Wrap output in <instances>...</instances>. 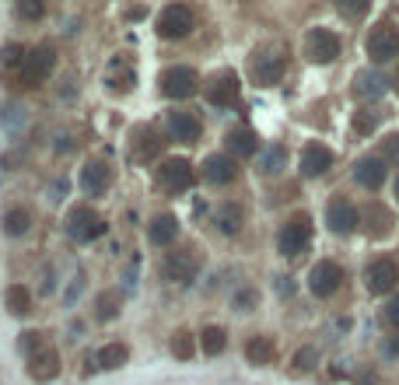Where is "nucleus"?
<instances>
[{"mask_svg":"<svg viewBox=\"0 0 399 385\" xmlns=\"http://www.w3.org/2000/svg\"><path fill=\"white\" fill-rule=\"evenodd\" d=\"M396 200H399V179H396Z\"/></svg>","mask_w":399,"mask_h":385,"instance_id":"48","label":"nucleus"},{"mask_svg":"<svg viewBox=\"0 0 399 385\" xmlns=\"http://www.w3.org/2000/svg\"><path fill=\"white\" fill-rule=\"evenodd\" d=\"M309 242H312V221H309V214L291 217L277 235V249L284 256H301L309 249Z\"/></svg>","mask_w":399,"mask_h":385,"instance_id":"3","label":"nucleus"},{"mask_svg":"<svg viewBox=\"0 0 399 385\" xmlns=\"http://www.w3.org/2000/svg\"><path fill=\"white\" fill-rule=\"evenodd\" d=\"M161 144H165V140L158 137L155 127H137L133 130V140H130V158H133V162H155Z\"/></svg>","mask_w":399,"mask_h":385,"instance_id":"16","label":"nucleus"},{"mask_svg":"<svg viewBox=\"0 0 399 385\" xmlns=\"http://www.w3.org/2000/svg\"><path fill=\"white\" fill-rule=\"evenodd\" d=\"M336 11L347 14V18H361V14L368 11V4H336Z\"/></svg>","mask_w":399,"mask_h":385,"instance_id":"43","label":"nucleus"},{"mask_svg":"<svg viewBox=\"0 0 399 385\" xmlns=\"http://www.w3.org/2000/svg\"><path fill=\"white\" fill-rule=\"evenodd\" d=\"M316 364H319V350H316V347H301V350L294 354V368H298V371H312Z\"/></svg>","mask_w":399,"mask_h":385,"instance_id":"35","label":"nucleus"},{"mask_svg":"<svg viewBox=\"0 0 399 385\" xmlns=\"http://www.w3.org/2000/svg\"><path fill=\"white\" fill-rule=\"evenodd\" d=\"M161 273H165L172 284H190V280H197L200 253L197 249H175V253H168L165 263H161Z\"/></svg>","mask_w":399,"mask_h":385,"instance_id":"7","label":"nucleus"},{"mask_svg":"<svg viewBox=\"0 0 399 385\" xmlns=\"http://www.w3.org/2000/svg\"><path fill=\"white\" fill-rule=\"evenodd\" d=\"M0 228H4L7 238H18V235H25L32 228V217H28V211H21V207H11L7 214L0 217Z\"/></svg>","mask_w":399,"mask_h":385,"instance_id":"30","label":"nucleus"},{"mask_svg":"<svg viewBox=\"0 0 399 385\" xmlns=\"http://www.w3.org/2000/svg\"><path fill=\"white\" fill-rule=\"evenodd\" d=\"M53 67H56V49L53 46H36V49H28V56H25V63L18 67V81L25 88H39L49 74H53Z\"/></svg>","mask_w":399,"mask_h":385,"instance_id":"1","label":"nucleus"},{"mask_svg":"<svg viewBox=\"0 0 399 385\" xmlns=\"http://www.w3.org/2000/svg\"><path fill=\"white\" fill-rule=\"evenodd\" d=\"M25 56H28V53H25V49H21V46H4V56H0V60H4V67H21V63H25Z\"/></svg>","mask_w":399,"mask_h":385,"instance_id":"40","label":"nucleus"},{"mask_svg":"<svg viewBox=\"0 0 399 385\" xmlns=\"http://www.w3.org/2000/svg\"><path fill=\"white\" fill-rule=\"evenodd\" d=\"M144 14H147V7H130V11H126V21H140Z\"/></svg>","mask_w":399,"mask_h":385,"instance_id":"45","label":"nucleus"},{"mask_svg":"<svg viewBox=\"0 0 399 385\" xmlns=\"http://www.w3.org/2000/svg\"><path fill=\"white\" fill-rule=\"evenodd\" d=\"M393 350H396V354H399V333H396V337H393Z\"/></svg>","mask_w":399,"mask_h":385,"instance_id":"46","label":"nucleus"},{"mask_svg":"<svg viewBox=\"0 0 399 385\" xmlns=\"http://www.w3.org/2000/svg\"><path fill=\"white\" fill-rule=\"evenodd\" d=\"M193 32V11L186 4H168L158 14V36L175 43V39H186Z\"/></svg>","mask_w":399,"mask_h":385,"instance_id":"5","label":"nucleus"},{"mask_svg":"<svg viewBox=\"0 0 399 385\" xmlns=\"http://www.w3.org/2000/svg\"><path fill=\"white\" fill-rule=\"evenodd\" d=\"M284 70H287V56H284V49H274V46L256 49V56H252V81H256L259 88L277 85L280 78H284Z\"/></svg>","mask_w":399,"mask_h":385,"instance_id":"2","label":"nucleus"},{"mask_svg":"<svg viewBox=\"0 0 399 385\" xmlns=\"http://www.w3.org/2000/svg\"><path fill=\"white\" fill-rule=\"evenodd\" d=\"M235 175H239V162H235L232 154H210V158L203 162V179H207L210 186H228Z\"/></svg>","mask_w":399,"mask_h":385,"instance_id":"20","label":"nucleus"},{"mask_svg":"<svg viewBox=\"0 0 399 385\" xmlns=\"http://www.w3.org/2000/svg\"><path fill=\"white\" fill-rule=\"evenodd\" d=\"M105 85L113 88L116 95H123V91H130V88L137 85V70H133V63L126 60V56H113V63L105 67Z\"/></svg>","mask_w":399,"mask_h":385,"instance_id":"23","label":"nucleus"},{"mask_svg":"<svg viewBox=\"0 0 399 385\" xmlns=\"http://www.w3.org/2000/svg\"><path fill=\"white\" fill-rule=\"evenodd\" d=\"M42 11H46V7H42L39 0H28V4H18V14H21V18H32V21H36V18H42Z\"/></svg>","mask_w":399,"mask_h":385,"instance_id":"42","label":"nucleus"},{"mask_svg":"<svg viewBox=\"0 0 399 385\" xmlns=\"http://www.w3.org/2000/svg\"><path fill=\"white\" fill-rule=\"evenodd\" d=\"M18 347H21V350H25V354L32 357L36 350H42V347H46V337H42V333H36V329H28V333H21Z\"/></svg>","mask_w":399,"mask_h":385,"instance_id":"38","label":"nucleus"},{"mask_svg":"<svg viewBox=\"0 0 399 385\" xmlns=\"http://www.w3.org/2000/svg\"><path fill=\"white\" fill-rule=\"evenodd\" d=\"M385 158H378V154H364L358 165H354V182L364 186V189H382V182H385Z\"/></svg>","mask_w":399,"mask_h":385,"instance_id":"18","label":"nucleus"},{"mask_svg":"<svg viewBox=\"0 0 399 385\" xmlns=\"http://www.w3.org/2000/svg\"><path fill=\"white\" fill-rule=\"evenodd\" d=\"M158 88H161L165 98H175V102H179V98H190L200 88V74L193 67H168L158 78Z\"/></svg>","mask_w":399,"mask_h":385,"instance_id":"8","label":"nucleus"},{"mask_svg":"<svg viewBox=\"0 0 399 385\" xmlns=\"http://www.w3.org/2000/svg\"><path fill=\"white\" fill-rule=\"evenodd\" d=\"M200 347H203L207 357H217V354L228 347V333H224L221 326H207V329L200 333Z\"/></svg>","mask_w":399,"mask_h":385,"instance_id":"31","label":"nucleus"},{"mask_svg":"<svg viewBox=\"0 0 399 385\" xmlns=\"http://www.w3.org/2000/svg\"><path fill=\"white\" fill-rule=\"evenodd\" d=\"M305 56L312 63H333L340 56V36L329 32V28H322V25L309 28V36H305Z\"/></svg>","mask_w":399,"mask_h":385,"instance_id":"9","label":"nucleus"},{"mask_svg":"<svg viewBox=\"0 0 399 385\" xmlns=\"http://www.w3.org/2000/svg\"><path fill=\"white\" fill-rule=\"evenodd\" d=\"M385 322L396 326V333H399V298H393L389 305H385Z\"/></svg>","mask_w":399,"mask_h":385,"instance_id":"44","label":"nucleus"},{"mask_svg":"<svg viewBox=\"0 0 399 385\" xmlns=\"http://www.w3.org/2000/svg\"><path fill=\"white\" fill-rule=\"evenodd\" d=\"M228 151L232 154H239V158H249V154H256L259 151V133L249 127H235L228 133Z\"/></svg>","mask_w":399,"mask_h":385,"instance_id":"28","label":"nucleus"},{"mask_svg":"<svg viewBox=\"0 0 399 385\" xmlns=\"http://www.w3.org/2000/svg\"><path fill=\"white\" fill-rule=\"evenodd\" d=\"M242 85H239V74L235 70H221L207 81V102L217 105V109H232L239 102Z\"/></svg>","mask_w":399,"mask_h":385,"instance_id":"10","label":"nucleus"},{"mask_svg":"<svg viewBox=\"0 0 399 385\" xmlns=\"http://www.w3.org/2000/svg\"><path fill=\"white\" fill-rule=\"evenodd\" d=\"M168 350H172V357L175 361H190L193 354H197V340H193V333H186V329H179L172 343H168Z\"/></svg>","mask_w":399,"mask_h":385,"instance_id":"33","label":"nucleus"},{"mask_svg":"<svg viewBox=\"0 0 399 385\" xmlns=\"http://www.w3.org/2000/svg\"><path fill=\"white\" fill-rule=\"evenodd\" d=\"M326 224H329L333 235H351L361 224V211L347 200V196H336V200H329V207H326Z\"/></svg>","mask_w":399,"mask_h":385,"instance_id":"12","label":"nucleus"},{"mask_svg":"<svg viewBox=\"0 0 399 385\" xmlns=\"http://www.w3.org/2000/svg\"><path fill=\"white\" fill-rule=\"evenodd\" d=\"M120 315V298L116 295H102L98 298V319H116Z\"/></svg>","mask_w":399,"mask_h":385,"instance_id":"39","label":"nucleus"},{"mask_svg":"<svg viewBox=\"0 0 399 385\" xmlns=\"http://www.w3.org/2000/svg\"><path fill=\"white\" fill-rule=\"evenodd\" d=\"M382 158L393 162V165H399V133H389V137L382 140Z\"/></svg>","mask_w":399,"mask_h":385,"instance_id":"41","label":"nucleus"},{"mask_svg":"<svg viewBox=\"0 0 399 385\" xmlns=\"http://www.w3.org/2000/svg\"><path fill=\"white\" fill-rule=\"evenodd\" d=\"M109 182H113V172H109L105 162H88V165L81 169V189H84L88 196H105Z\"/></svg>","mask_w":399,"mask_h":385,"instance_id":"21","label":"nucleus"},{"mask_svg":"<svg viewBox=\"0 0 399 385\" xmlns=\"http://www.w3.org/2000/svg\"><path fill=\"white\" fill-rule=\"evenodd\" d=\"M259 305V291L256 288H239V295H235V312H252Z\"/></svg>","mask_w":399,"mask_h":385,"instance_id":"36","label":"nucleus"},{"mask_svg":"<svg viewBox=\"0 0 399 385\" xmlns=\"http://www.w3.org/2000/svg\"><path fill=\"white\" fill-rule=\"evenodd\" d=\"M399 284V266L396 259H375L368 270H364V288L371 295H389Z\"/></svg>","mask_w":399,"mask_h":385,"instance_id":"13","label":"nucleus"},{"mask_svg":"<svg viewBox=\"0 0 399 385\" xmlns=\"http://www.w3.org/2000/svg\"><path fill=\"white\" fill-rule=\"evenodd\" d=\"M158 182L168 193H182V189H190V182H193V165H190L186 158H165L161 169H158Z\"/></svg>","mask_w":399,"mask_h":385,"instance_id":"14","label":"nucleus"},{"mask_svg":"<svg viewBox=\"0 0 399 385\" xmlns=\"http://www.w3.org/2000/svg\"><path fill=\"white\" fill-rule=\"evenodd\" d=\"M284 165H287V147H284V144H274V147H266V154H263L259 169L266 172V175H277Z\"/></svg>","mask_w":399,"mask_h":385,"instance_id":"34","label":"nucleus"},{"mask_svg":"<svg viewBox=\"0 0 399 385\" xmlns=\"http://www.w3.org/2000/svg\"><path fill=\"white\" fill-rule=\"evenodd\" d=\"M329 169H333V151L326 144H319V140L305 144V151H301V175L305 179H319Z\"/></svg>","mask_w":399,"mask_h":385,"instance_id":"15","label":"nucleus"},{"mask_svg":"<svg viewBox=\"0 0 399 385\" xmlns=\"http://www.w3.org/2000/svg\"><path fill=\"white\" fill-rule=\"evenodd\" d=\"M393 88H396V95H399V70H396V78H393Z\"/></svg>","mask_w":399,"mask_h":385,"instance_id":"47","label":"nucleus"},{"mask_svg":"<svg viewBox=\"0 0 399 385\" xmlns=\"http://www.w3.org/2000/svg\"><path fill=\"white\" fill-rule=\"evenodd\" d=\"M28 375H32L36 382H53V379L60 375V354H56L49 343L28 357Z\"/></svg>","mask_w":399,"mask_h":385,"instance_id":"19","label":"nucleus"},{"mask_svg":"<svg viewBox=\"0 0 399 385\" xmlns=\"http://www.w3.org/2000/svg\"><path fill=\"white\" fill-rule=\"evenodd\" d=\"M361 221H364V228H368L371 238H385V235L393 231V214H389L382 204H368V207L361 211Z\"/></svg>","mask_w":399,"mask_h":385,"instance_id":"24","label":"nucleus"},{"mask_svg":"<svg viewBox=\"0 0 399 385\" xmlns=\"http://www.w3.org/2000/svg\"><path fill=\"white\" fill-rule=\"evenodd\" d=\"M245 357H249V364H256V368H263V364H274V357H277V343H274V337H263V333H256L252 340L245 343Z\"/></svg>","mask_w":399,"mask_h":385,"instance_id":"25","label":"nucleus"},{"mask_svg":"<svg viewBox=\"0 0 399 385\" xmlns=\"http://www.w3.org/2000/svg\"><path fill=\"white\" fill-rule=\"evenodd\" d=\"M340 284H343V270L333 263V259H322L312 266V273H309V291L316 295V298H329V295H336L340 291Z\"/></svg>","mask_w":399,"mask_h":385,"instance_id":"11","label":"nucleus"},{"mask_svg":"<svg viewBox=\"0 0 399 385\" xmlns=\"http://www.w3.org/2000/svg\"><path fill=\"white\" fill-rule=\"evenodd\" d=\"M242 224H245V211H242L239 204H221V207H217L214 228H217L221 235H239Z\"/></svg>","mask_w":399,"mask_h":385,"instance_id":"27","label":"nucleus"},{"mask_svg":"<svg viewBox=\"0 0 399 385\" xmlns=\"http://www.w3.org/2000/svg\"><path fill=\"white\" fill-rule=\"evenodd\" d=\"M200 133H203V123H200L193 112H182V109L168 112V137H172V140H179V144H197Z\"/></svg>","mask_w":399,"mask_h":385,"instance_id":"17","label":"nucleus"},{"mask_svg":"<svg viewBox=\"0 0 399 385\" xmlns=\"http://www.w3.org/2000/svg\"><path fill=\"white\" fill-rule=\"evenodd\" d=\"M4 301H7V312H11V315H28V312H32V295H28L21 284L7 288Z\"/></svg>","mask_w":399,"mask_h":385,"instance_id":"32","label":"nucleus"},{"mask_svg":"<svg viewBox=\"0 0 399 385\" xmlns=\"http://www.w3.org/2000/svg\"><path fill=\"white\" fill-rule=\"evenodd\" d=\"M354 95H358L361 102L382 98V95H385V78H382L378 70H361L358 78H354Z\"/></svg>","mask_w":399,"mask_h":385,"instance_id":"26","label":"nucleus"},{"mask_svg":"<svg viewBox=\"0 0 399 385\" xmlns=\"http://www.w3.org/2000/svg\"><path fill=\"white\" fill-rule=\"evenodd\" d=\"M368 56L375 60V63H389V60H396L399 56V28L396 25H389V21H378L371 32H368Z\"/></svg>","mask_w":399,"mask_h":385,"instance_id":"4","label":"nucleus"},{"mask_svg":"<svg viewBox=\"0 0 399 385\" xmlns=\"http://www.w3.org/2000/svg\"><path fill=\"white\" fill-rule=\"evenodd\" d=\"M378 127V112H368V109H361L358 116H354V130H358L361 137H368L371 130Z\"/></svg>","mask_w":399,"mask_h":385,"instance_id":"37","label":"nucleus"},{"mask_svg":"<svg viewBox=\"0 0 399 385\" xmlns=\"http://www.w3.org/2000/svg\"><path fill=\"white\" fill-rule=\"evenodd\" d=\"M67 235L74 242H95V238L105 235V221L95 214L91 207H71V214H67Z\"/></svg>","mask_w":399,"mask_h":385,"instance_id":"6","label":"nucleus"},{"mask_svg":"<svg viewBox=\"0 0 399 385\" xmlns=\"http://www.w3.org/2000/svg\"><path fill=\"white\" fill-rule=\"evenodd\" d=\"M126 361H130V347L126 343H105V347L95 350V357L88 364H91V371H116Z\"/></svg>","mask_w":399,"mask_h":385,"instance_id":"22","label":"nucleus"},{"mask_svg":"<svg viewBox=\"0 0 399 385\" xmlns=\"http://www.w3.org/2000/svg\"><path fill=\"white\" fill-rule=\"evenodd\" d=\"M147 235H151V242L155 246H172L175 238H179V221L172 214H155V221H151V228H147Z\"/></svg>","mask_w":399,"mask_h":385,"instance_id":"29","label":"nucleus"}]
</instances>
